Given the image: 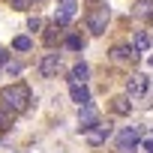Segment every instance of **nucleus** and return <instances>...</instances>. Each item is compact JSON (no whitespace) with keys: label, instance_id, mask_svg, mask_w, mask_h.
<instances>
[{"label":"nucleus","instance_id":"20e7f679","mask_svg":"<svg viewBox=\"0 0 153 153\" xmlns=\"http://www.w3.org/2000/svg\"><path fill=\"white\" fill-rule=\"evenodd\" d=\"M81 132H84V141L90 147H99V144H105L111 138V123H93V126H87Z\"/></svg>","mask_w":153,"mask_h":153},{"label":"nucleus","instance_id":"ddd939ff","mask_svg":"<svg viewBox=\"0 0 153 153\" xmlns=\"http://www.w3.org/2000/svg\"><path fill=\"white\" fill-rule=\"evenodd\" d=\"M111 108H114L117 114H129V108H132V105H129V96H117Z\"/></svg>","mask_w":153,"mask_h":153},{"label":"nucleus","instance_id":"f8f14e48","mask_svg":"<svg viewBox=\"0 0 153 153\" xmlns=\"http://www.w3.org/2000/svg\"><path fill=\"white\" fill-rule=\"evenodd\" d=\"M135 15H141V18H150V15H153V0H138V9H135Z\"/></svg>","mask_w":153,"mask_h":153},{"label":"nucleus","instance_id":"f3484780","mask_svg":"<svg viewBox=\"0 0 153 153\" xmlns=\"http://www.w3.org/2000/svg\"><path fill=\"white\" fill-rule=\"evenodd\" d=\"M66 48H69V51H81V48H84V39H81V36H69V39H66Z\"/></svg>","mask_w":153,"mask_h":153},{"label":"nucleus","instance_id":"9b49d317","mask_svg":"<svg viewBox=\"0 0 153 153\" xmlns=\"http://www.w3.org/2000/svg\"><path fill=\"white\" fill-rule=\"evenodd\" d=\"M111 57H114L117 63H132V60H135V51H132V48H123V45H117V48L111 51Z\"/></svg>","mask_w":153,"mask_h":153},{"label":"nucleus","instance_id":"6ab92c4d","mask_svg":"<svg viewBox=\"0 0 153 153\" xmlns=\"http://www.w3.org/2000/svg\"><path fill=\"white\" fill-rule=\"evenodd\" d=\"M6 72H9V75H18V72H21V63H6Z\"/></svg>","mask_w":153,"mask_h":153},{"label":"nucleus","instance_id":"6e6552de","mask_svg":"<svg viewBox=\"0 0 153 153\" xmlns=\"http://www.w3.org/2000/svg\"><path fill=\"white\" fill-rule=\"evenodd\" d=\"M69 96H72V102L78 105V108H84V105H90V90H87V84H72V90H69Z\"/></svg>","mask_w":153,"mask_h":153},{"label":"nucleus","instance_id":"f03ea898","mask_svg":"<svg viewBox=\"0 0 153 153\" xmlns=\"http://www.w3.org/2000/svg\"><path fill=\"white\" fill-rule=\"evenodd\" d=\"M0 105H3L6 111H12V114L27 111V105H30V87L27 84H9V87H3V90H0Z\"/></svg>","mask_w":153,"mask_h":153},{"label":"nucleus","instance_id":"412c9836","mask_svg":"<svg viewBox=\"0 0 153 153\" xmlns=\"http://www.w3.org/2000/svg\"><path fill=\"white\" fill-rule=\"evenodd\" d=\"M6 63H9V54H6L3 48H0V66H6Z\"/></svg>","mask_w":153,"mask_h":153},{"label":"nucleus","instance_id":"7ed1b4c3","mask_svg":"<svg viewBox=\"0 0 153 153\" xmlns=\"http://www.w3.org/2000/svg\"><path fill=\"white\" fill-rule=\"evenodd\" d=\"M138 141H141V126H126L114 138V144H117L120 153H135L138 150Z\"/></svg>","mask_w":153,"mask_h":153},{"label":"nucleus","instance_id":"423d86ee","mask_svg":"<svg viewBox=\"0 0 153 153\" xmlns=\"http://www.w3.org/2000/svg\"><path fill=\"white\" fill-rule=\"evenodd\" d=\"M75 12H78V3H75V0H60V6L54 9V24H57V27L69 24V21L75 18Z\"/></svg>","mask_w":153,"mask_h":153},{"label":"nucleus","instance_id":"4be33fe9","mask_svg":"<svg viewBox=\"0 0 153 153\" xmlns=\"http://www.w3.org/2000/svg\"><path fill=\"white\" fill-rule=\"evenodd\" d=\"M144 153H153V138H147V141H144Z\"/></svg>","mask_w":153,"mask_h":153},{"label":"nucleus","instance_id":"9d476101","mask_svg":"<svg viewBox=\"0 0 153 153\" xmlns=\"http://www.w3.org/2000/svg\"><path fill=\"white\" fill-rule=\"evenodd\" d=\"M78 123H81V129H87V126L99 123V117H96V111L90 105H84V108H78Z\"/></svg>","mask_w":153,"mask_h":153},{"label":"nucleus","instance_id":"4468645a","mask_svg":"<svg viewBox=\"0 0 153 153\" xmlns=\"http://www.w3.org/2000/svg\"><path fill=\"white\" fill-rule=\"evenodd\" d=\"M30 45H33V42H30V36H15V42H12V48H15V51H30Z\"/></svg>","mask_w":153,"mask_h":153},{"label":"nucleus","instance_id":"a211bd4d","mask_svg":"<svg viewBox=\"0 0 153 153\" xmlns=\"http://www.w3.org/2000/svg\"><path fill=\"white\" fill-rule=\"evenodd\" d=\"M39 27H42V21H39L36 15H33V18H27V30H39Z\"/></svg>","mask_w":153,"mask_h":153},{"label":"nucleus","instance_id":"aec40b11","mask_svg":"<svg viewBox=\"0 0 153 153\" xmlns=\"http://www.w3.org/2000/svg\"><path fill=\"white\" fill-rule=\"evenodd\" d=\"M27 3H30V0H12V6H15V9H27Z\"/></svg>","mask_w":153,"mask_h":153},{"label":"nucleus","instance_id":"dca6fc26","mask_svg":"<svg viewBox=\"0 0 153 153\" xmlns=\"http://www.w3.org/2000/svg\"><path fill=\"white\" fill-rule=\"evenodd\" d=\"M12 117H15L12 111H6L3 105H0V129H9V123H12Z\"/></svg>","mask_w":153,"mask_h":153},{"label":"nucleus","instance_id":"0eeeda50","mask_svg":"<svg viewBox=\"0 0 153 153\" xmlns=\"http://www.w3.org/2000/svg\"><path fill=\"white\" fill-rule=\"evenodd\" d=\"M57 69H60V54H45L42 63H39V72L45 75V78H54Z\"/></svg>","mask_w":153,"mask_h":153},{"label":"nucleus","instance_id":"1a4fd4ad","mask_svg":"<svg viewBox=\"0 0 153 153\" xmlns=\"http://www.w3.org/2000/svg\"><path fill=\"white\" fill-rule=\"evenodd\" d=\"M87 78H90V66L87 63H75L72 72H69V81L72 84H87Z\"/></svg>","mask_w":153,"mask_h":153},{"label":"nucleus","instance_id":"f257e3e1","mask_svg":"<svg viewBox=\"0 0 153 153\" xmlns=\"http://www.w3.org/2000/svg\"><path fill=\"white\" fill-rule=\"evenodd\" d=\"M126 96L138 108H150L153 105V78H147V75H132L126 81Z\"/></svg>","mask_w":153,"mask_h":153},{"label":"nucleus","instance_id":"2eb2a0df","mask_svg":"<svg viewBox=\"0 0 153 153\" xmlns=\"http://www.w3.org/2000/svg\"><path fill=\"white\" fill-rule=\"evenodd\" d=\"M150 48V36L147 33H135V51H147Z\"/></svg>","mask_w":153,"mask_h":153},{"label":"nucleus","instance_id":"39448f33","mask_svg":"<svg viewBox=\"0 0 153 153\" xmlns=\"http://www.w3.org/2000/svg\"><path fill=\"white\" fill-rule=\"evenodd\" d=\"M108 18H111V12H108V6H96L90 15H87V30L90 33H105V27H108Z\"/></svg>","mask_w":153,"mask_h":153}]
</instances>
